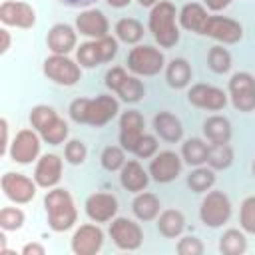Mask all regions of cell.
Segmentation results:
<instances>
[{"label":"cell","mask_w":255,"mask_h":255,"mask_svg":"<svg viewBox=\"0 0 255 255\" xmlns=\"http://www.w3.org/2000/svg\"><path fill=\"white\" fill-rule=\"evenodd\" d=\"M120 112V102L110 94H100L94 100L90 98H76L68 114L76 124H88L92 128H104L112 122Z\"/></svg>","instance_id":"obj_1"},{"label":"cell","mask_w":255,"mask_h":255,"mask_svg":"<svg viewBox=\"0 0 255 255\" xmlns=\"http://www.w3.org/2000/svg\"><path fill=\"white\" fill-rule=\"evenodd\" d=\"M8 120L6 118H2L0 120V129H2V155H8V149H10V139H8Z\"/></svg>","instance_id":"obj_46"},{"label":"cell","mask_w":255,"mask_h":255,"mask_svg":"<svg viewBox=\"0 0 255 255\" xmlns=\"http://www.w3.org/2000/svg\"><path fill=\"white\" fill-rule=\"evenodd\" d=\"M70 247L76 255H96L104 247V231L102 227L94 223H84L80 225L70 241Z\"/></svg>","instance_id":"obj_11"},{"label":"cell","mask_w":255,"mask_h":255,"mask_svg":"<svg viewBox=\"0 0 255 255\" xmlns=\"http://www.w3.org/2000/svg\"><path fill=\"white\" fill-rule=\"evenodd\" d=\"M229 217H231V201H229V197L219 189L207 191V195L203 197L201 207H199L201 223L205 227L217 229V227H223L229 221Z\"/></svg>","instance_id":"obj_5"},{"label":"cell","mask_w":255,"mask_h":255,"mask_svg":"<svg viewBox=\"0 0 255 255\" xmlns=\"http://www.w3.org/2000/svg\"><path fill=\"white\" fill-rule=\"evenodd\" d=\"M106 2H108V6H112V8H126V6H129L131 0H106Z\"/></svg>","instance_id":"obj_51"},{"label":"cell","mask_w":255,"mask_h":255,"mask_svg":"<svg viewBox=\"0 0 255 255\" xmlns=\"http://www.w3.org/2000/svg\"><path fill=\"white\" fill-rule=\"evenodd\" d=\"M78 30L72 28L70 24L66 22H58L54 24L50 30H48V36H46V44H48V50L52 54H62V56H68L74 48H76V42H78Z\"/></svg>","instance_id":"obj_20"},{"label":"cell","mask_w":255,"mask_h":255,"mask_svg":"<svg viewBox=\"0 0 255 255\" xmlns=\"http://www.w3.org/2000/svg\"><path fill=\"white\" fill-rule=\"evenodd\" d=\"M44 76L58 86H76L82 80V66L68 56L52 54L44 60Z\"/></svg>","instance_id":"obj_6"},{"label":"cell","mask_w":255,"mask_h":255,"mask_svg":"<svg viewBox=\"0 0 255 255\" xmlns=\"http://www.w3.org/2000/svg\"><path fill=\"white\" fill-rule=\"evenodd\" d=\"M128 76V72L122 68V66H116V68H110L108 72H106V78H104V84H106V88L108 90H112V92H116L118 90V86L122 84V80Z\"/></svg>","instance_id":"obj_45"},{"label":"cell","mask_w":255,"mask_h":255,"mask_svg":"<svg viewBox=\"0 0 255 255\" xmlns=\"http://www.w3.org/2000/svg\"><path fill=\"white\" fill-rule=\"evenodd\" d=\"M177 18H179V24H181L183 30L193 32V34H201L203 32V26H205V22L209 18V14H207L205 6L197 4V2H189V4H185L179 10Z\"/></svg>","instance_id":"obj_23"},{"label":"cell","mask_w":255,"mask_h":255,"mask_svg":"<svg viewBox=\"0 0 255 255\" xmlns=\"http://www.w3.org/2000/svg\"><path fill=\"white\" fill-rule=\"evenodd\" d=\"M100 163L106 171H120L126 163V149L122 145H108L100 155Z\"/></svg>","instance_id":"obj_37"},{"label":"cell","mask_w":255,"mask_h":255,"mask_svg":"<svg viewBox=\"0 0 255 255\" xmlns=\"http://www.w3.org/2000/svg\"><path fill=\"white\" fill-rule=\"evenodd\" d=\"M251 171H253V175H255V159H253V165H251Z\"/></svg>","instance_id":"obj_53"},{"label":"cell","mask_w":255,"mask_h":255,"mask_svg":"<svg viewBox=\"0 0 255 255\" xmlns=\"http://www.w3.org/2000/svg\"><path fill=\"white\" fill-rule=\"evenodd\" d=\"M98 46H100V52H102V58H104V64L106 62H112L118 54V38H112V36H104L98 40Z\"/></svg>","instance_id":"obj_44"},{"label":"cell","mask_w":255,"mask_h":255,"mask_svg":"<svg viewBox=\"0 0 255 255\" xmlns=\"http://www.w3.org/2000/svg\"><path fill=\"white\" fill-rule=\"evenodd\" d=\"M26 215L20 207H2L0 209V227L2 231H18L22 229Z\"/></svg>","instance_id":"obj_39"},{"label":"cell","mask_w":255,"mask_h":255,"mask_svg":"<svg viewBox=\"0 0 255 255\" xmlns=\"http://www.w3.org/2000/svg\"><path fill=\"white\" fill-rule=\"evenodd\" d=\"M114 245L122 251H135L143 243V231L139 223L128 217H114L108 229Z\"/></svg>","instance_id":"obj_8"},{"label":"cell","mask_w":255,"mask_h":255,"mask_svg":"<svg viewBox=\"0 0 255 255\" xmlns=\"http://www.w3.org/2000/svg\"><path fill=\"white\" fill-rule=\"evenodd\" d=\"M207 66L211 72L215 74H225L231 70V54L227 48L223 46H213L209 48V54H207Z\"/></svg>","instance_id":"obj_35"},{"label":"cell","mask_w":255,"mask_h":255,"mask_svg":"<svg viewBox=\"0 0 255 255\" xmlns=\"http://www.w3.org/2000/svg\"><path fill=\"white\" fill-rule=\"evenodd\" d=\"M120 183L129 193H141L149 183V171H145L137 159H129L120 169Z\"/></svg>","instance_id":"obj_21"},{"label":"cell","mask_w":255,"mask_h":255,"mask_svg":"<svg viewBox=\"0 0 255 255\" xmlns=\"http://www.w3.org/2000/svg\"><path fill=\"white\" fill-rule=\"evenodd\" d=\"M143 133V116L137 110H128L120 116V143L126 151L133 153Z\"/></svg>","instance_id":"obj_18"},{"label":"cell","mask_w":255,"mask_h":255,"mask_svg":"<svg viewBox=\"0 0 255 255\" xmlns=\"http://www.w3.org/2000/svg\"><path fill=\"white\" fill-rule=\"evenodd\" d=\"M157 2H159V0H137V4H139L141 8H153Z\"/></svg>","instance_id":"obj_52"},{"label":"cell","mask_w":255,"mask_h":255,"mask_svg":"<svg viewBox=\"0 0 255 255\" xmlns=\"http://www.w3.org/2000/svg\"><path fill=\"white\" fill-rule=\"evenodd\" d=\"M88 157V147L84 141L80 139H70L66 141V147H64V159L70 163V165H82Z\"/></svg>","instance_id":"obj_41"},{"label":"cell","mask_w":255,"mask_h":255,"mask_svg":"<svg viewBox=\"0 0 255 255\" xmlns=\"http://www.w3.org/2000/svg\"><path fill=\"white\" fill-rule=\"evenodd\" d=\"M62 159L60 155L56 153H46L42 155L38 161H36V167H34V181L38 183V187H44V189H52L60 183L62 179Z\"/></svg>","instance_id":"obj_19"},{"label":"cell","mask_w":255,"mask_h":255,"mask_svg":"<svg viewBox=\"0 0 255 255\" xmlns=\"http://www.w3.org/2000/svg\"><path fill=\"white\" fill-rule=\"evenodd\" d=\"M86 215L96 221V223H108L118 215V199L112 193H104V191H96L92 193L86 203H84Z\"/></svg>","instance_id":"obj_16"},{"label":"cell","mask_w":255,"mask_h":255,"mask_svg":"<svg viewBox=\"0 0 255 255\" xmlns=\"http://www.w3.org/2000/svg\"><path fill=\"white\" fill-rule=\"evenodd\" d=\"M211 169H227L233 163V149L229 143H209L207 161Z\"/></svg>","instance_id":"obj_31"},{"label":"cell","mask_w":255,"mask_h":255,"mask_svg":"<svg viewBox=\"0 0 255 255\" xmlns=\"http://www.w3.org/2000/svg\"><path fill=\"white\" fill-rule=\"evenodd\" d=\"M219 251L223 255H243L247 251V237L241 229H227L219 237Z\"/></svg>","instance_id":"obj_29"},{"label":"cell","mask_w":255,"mask_h":255,"mask_svg":"<svg viewBox=\"0 0 255 255\" xmlns=\"http://www.w3.org/2000/svg\"><path fill=\"white\" fill-rule=\"evenodd\" d=\"M185 229V217L179 209H163L157 215V231L167 237V239H175L183 233Z\"/></svg>","instance_id":"obj_25"},{"label":"cell","mask_w":255,"mask_h":255,"mask_svg":"<svg viewBox=\"0 0 255 255\" xmlns=\"http://www.w3.org/2000/svg\"><path fill=\"white\" fill-rule=\"evenodd\" d=\"M175 6L169 0H159L149 10L147 28L161 48H173L179 42V28L175 24Z\"/></svg>","instance_id":"obj_3"},{"label":"cell","mask_w":255,"mask_h":255,"mask_svg":"<svg viewBox=\"0 0 255 255\" xmlns=\"http://www.w3.org/2000/svg\"><path fill=\"white\" fill-rule=\"evenodd\" d=\"M40 147H42V135L34 128L32 129L24 128L14 135V139L10 143V149H8V155L14 163L28 165V163L38 159Z\"/></svg>","instance_id":"obj_7"},{"label":"cell","mask_w":255,"mask_h":255,"mask_svg":"<svg viewBox=\"0 0 255 255\" xmlns=\"http://www.w3.org/2000/svg\"><path fill=\"white\" fill-rule=\"evenodd\" d=\"M207 143L201 139V137H189L183 141L181 145V157L187 165H203L207 161Z\"/></svg>","instance_id":"obj_28"},{"label":"cell","mask_w":255,"mask_h":255,"mask_svg":"<svg viewBox=\"0 0 255 255\" xmlns=\"http://www.w3.org/2000/svg\"><path fill=\"white\" fill-rule=\"evenodd\" d=\"M239 225L245 233L255 235V195H249L241 201L239 209Z\"/></svg>","instance_id":"obj_40"},{"label":"cell","mask_w":255,"mask_h":255,"mask_svg":"<svg viewBox=\"0 0 255 255\" xmlns=\"http://www.w3.org/2000/svg\"><path fill=\"white\" fill-rule=\"evenodd\" d=\"M203 133L211 143H229L231 124L225 116H209L203 122Z\"/></svg>","instance_id":"obj_27"},{"label":"cell","mask_w":255,"mask_h":255,"mask_svg":"<svg viewBox=\"0 0 255 255\" xmlns=\"http://www.w3.org/2000/svg\"><path fill=\"white\" fill-rule=\"evenodd\" d=\"M22 255H46V247L42 243L32 241V243H26L22 247Z\"/></svg>","instance_id":"obj_47"},{"label":"cell","mask_w":255,"mask_h":255,"mask_svg":"<svg viewBox=\"0 0 255 255\" xmlns=\"http://www.w3.org/2000/svg\"><path fill=\"white\" fill-rule=\"evenodd\" d=\"M187 185L193 193H205L215 185V169L197 165L189 175H187Z\"/></svg>","instance_id":"obj_32"},{"label":"cell","mask_w":255,"mask_h":255,"mask_svg":"<svg viewBox=\"0 0 255 255\" xmlns=\"http://www.w3.org/2000/svg\"><path fill=\"white\" fill-rule=\"evenodd\" d=\"M68 133H70L68 122L58 116L40 135H42V141H46V143H50V145H60V143H64V141L68 139Z\"/></svg>","instance_id":"obj_36"},{"label":"cell","mask_w":255,"mask_h":255,"mask_svg":"<svg viewBox=\"0 0 255 255\" xmlns=\"http://www.w3.org/2000/svg\"><path fill=\"white\" fill-rule=\"evenodd\" d=\"M229 98L235 110L253 112L255 110V78L249 72H237L229 80Z\"/></svg>","instance_id":"obj_10"},{"label":"cell","mask_w":255,"mask_h":255,"mask_svg":"<svg viewBox=\"0 0 255 255\" xmlns=\"http://www.w3.org/2000/svg\"><path fill=\"white\" fill-rule=\"evenodd\" d=\"M30 124H32V128L38 131V133H42L56 118H58V114H56V110L54 108H50V106H44V104H40V106H34L32 110H30Z\"/></svg>","instance_id":"obj_38"},{"label":"cell","mask_w":255,"mask_h":255,"mask_svg":"<svg viewBox=\"0 0 255 255\" xmlns=\"http://www.w3.org/2000/svg\"><path fill=\"white\" fill-rule=\"evenodd\" d=\"M153 129L163 141H169V143H177L183 137L181 120L171 112H157L153 116Z\"/></svg>","instance_id":"obj_22"},{"label":"cell","mask_w":255,"mask_h":255,"mask_svg":"<svg viewBox=\"0 0 255 255\" xmlns=\"http://www.w3.org/2000/svg\"><path fill=\"white\" fill-rule=\"evenodd\" d=\"M0 38H2V44H0V54H6V52L10 50V42H12L10 32H8L6 28H0Z\"/></svg>","instance_id":"obj_50"},{"label":"cell","mask_w":255,"mask_h":255,"mask_svg":"<svg viewBox=\"0 0 255 255\" xmlns=\"http://www.w3.org/2000/svg\"><path fill=\"white\" fill-rule=\"evenodd\" d=\"M165 80L175 90L187 88L189 82H191V66H189V62L185 58H173L165 66Z\"/></svg>","instance_id":"obj_26"},{"label":"cell","mask_w":255,"mask_h":255,"mask_svg":"<svg viewBox=\"0 0 255 255\" xmlns=\"http://www.w3.org/2000/svg\"><path fill=\"white\" fill-rule=\"evenodd\" d=\"M0 187L4 191V195L18 205H26L36 197L38 191V183L34 181V177L30 179L24 173H16V171H6L0 179Z\"/></svg>","instance_id":"obj_9"},{"label":"cell","mask_w":255,"mask_h":255,"mask_svg":"<svg viewBox=\"0 0 255 255\" xmlns=\"http://www.w3.org/2000/svg\"><path fill=\"white\" fill-rule=\"evenodd\" d=\"M203 2H205L207 10H211V12H221V10H225L233 0H203Z\"/></svg>","instance_id":"obj_48"},{"label":"cell","mask_w":255,"mask_h":255,"mask_svg":"<svg viewBox=\"0 0 255 255\" xmlns=\"http://www.w3.org/2000/svg\"><path fill=\"white\" fill-rule=\"evenodd\" d=\"M76 30L82 36H88L92 40H100L104 36H108L110 32V22L106 18V14L98 8H84L78 16H76Z\"/></svg>","instance_id":"obj_17"},{"label":"cell","mask_w":255,"mask_h":255,"mask_svg":"<svg viewBox=\"0 0 255 255\" xmlns=\"http://www.w3.org/2000/svg\"><path fill=\"white\" fill-rule=\"evenodd\" d=\"M159 207H161V203H159L157 195L149 193V191L137 193L131 201V213L139 221H153L159 215Z\"/></svg>","instance_id":"obj_24"},{"label":"cell","mask_w":255,"mask_h":255,"mask_svg":"<svg viewBox=\"0 0 255 255\" xmlns=\"http://www.w3.org/2000/svg\"><path fill=\"white\" fill-rule=\"evenodd\" d=\"M133 153L139 157V159H151L155 153H157V139L155 135L151 133H143L133 149Z\"/></svg>","instance_id":"obj_42"},{"label":"cell","mask_w":255,"mask_h":255,"mask_svg":"<svg viewBox=\"0 0 255 255\" xmlns=\"http://www.w3.org/2000/svg\"><path fill=\"white\" fill-rule=\"evenodd\" d=\"M76 62H78L82 68H96V66L104 64V58H102L98 40H90V42L80 44V46L76 48Z\"/></svg>","instance_id":"obj_33"},{"label":"cell","mask_w":255,"mask_h":255,"mask_svg":"<svg viewBox=\"0 0 255 255\" xmlns=\"http://www.w3.org/2000/svg\"><path fill=\"white\" fill-rule=\"evenodd\" d=\"M177 253L179 255H201L203 253V243H201V239L199 237H195V235H185V237H181L179 241H177Z\"/></svg>","instance_id":"obj_43"},{"label":"cell","mask_w":255,"mask_h":255,"mask_svg":"<svg viewBox=\"0 0 255 255\" xmlns=\"http://www.w3.org/2000/svg\"><path fill=\"white\" fill-rule=\"evenodd\" d=\"M128 70L135 76H155L165 66V56L161 50L145 44H137L128 54Z\"/></svg>","instance_id":"obj_4"},{"label":"cell","mask_w":255,"mask_h":255,"mask_svg":"<svg viewBox=\"0 0 255 255\" xmlns=\"http://www.w3.org/2000/svg\"><path fill=\"white\" fill-rule=\"evenodd\" d=\"M44 209H46L48 225L56 233H64L72 229L78 221V209L68 189L52 187L44 195Z\"/></svg>","instance_id":"obj_2"},{"label":"cell","mask_w":255,"mask_h":255,"mask_svg":"<svg viewBox=\"0 0 255 255\" xmlns=\"http://www.w3.org/2000/svg\"><path fill=\"white\" fill-rule=\"evenodd\" d=\"M149 175L157 183H169L181 173V157L175 151H159L149 161Z\"/></svg>","instance_id":"obj_15"},{"label":"cell","mask_w":255,"mask_h":255,"mask_svg":"<svg viewBox=\"0 0 255 255\" xmlns=\"http://www.w3.org/2000/svg\"><path fill=\"white\" fill-rule=\"evenodd\" d=\"M201 34L223 44H235L243 38V26L227 16H209Z\"/></svg>","instance_id":"obj_13"},{"label":"cell","mask_w":255,"mask_h":255,"mask_svg":"<svg viewBox=\"0 0 255 255\" xmlns=\"http://www.w3.org/2000/svg\"><path fill=\"white\" fill-rule=\"evenodd\" d=\"M116 94H118L124 102L135 104V102H139V100L145 96V86H143V82L137 80L135 76H126V78L122 80V84L118 86Z\"/></svg>","instance_id":"obj_34"},{"label":"cell","mask_w":255,"mask_h":255,"mask_svg":"<svg viewBox=\"0 0 255 255\" xmlns=\"http://www.w3.org/2000/svg\"><path fill=\"white\" fill-rule=\"evenodd\" d=\"M143 26L135 18H120L116 22V38L124 44H137L143 38Z\"/></svg>","instance_id":"obj_30"},{"label":"cell","mask_w":255,"mask_h":255,"mask_svg":"<svg viewBox=\"0 0 255 255\" xmlns=\"http://www.w3.org/2000/svg\"><path fill=\"white\" fill-rule=\"evenodd\" d=\"M0 22L4 26H14V28L28 30L36 24V10L28 2L4 0L0 4Z\"/></svg>","instance_id":"obj_12"},{"label":"cell","mask_w":255,"mask_h":255,"mask_svg":"<svg viewBox=\"0 0 255 255\" xmlns=\"http://www.w3.org/2000/svg\"><path fill=\"white\" fill-rule=\"evenodd\" d=\"M58 2L64 6H70V8H90L98 0H58Z\"/></svg>","instance_id":"obj_49"},{"label":"cell","mask_w":255,"mask_h":255,"mask_svg":"<svg viewBox=\"0 0 255 255\" xmlns=\"http://www.w3.org/2000/svg\"><path fill=\"white\" fill-rule=\"evenodd\" d=\"M187 102L195 108L201 110H211L219 112L227 106V96L221 88L211 86V84H193L187 90Z\"/></svg>","instance_id":"obj_14"}]
</instances>
